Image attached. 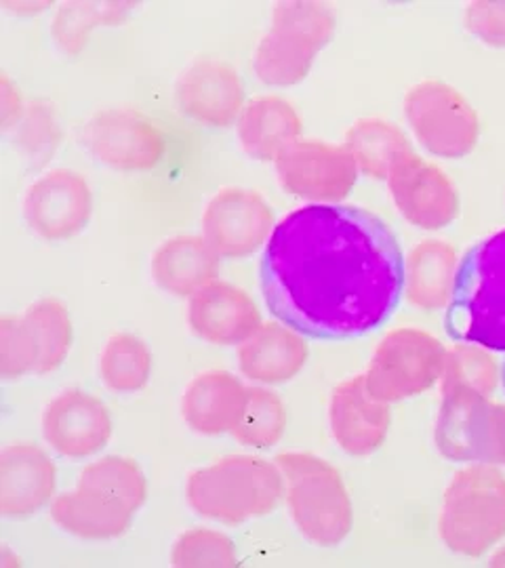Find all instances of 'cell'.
Segmentation results:
<instances>
[{"label": "cell", "instance_id": "22", "mask_svg": "<svg viewBox=\"0 0 505 568\" xmlns=\"http://www.w3.org/2000/svg\"><path fill=\"white\" fill-rule=\"evenodd\" d=\"M462 257L457 248L441 239L413 244L403 262V295L422 312L446 310L455 293Z\"/></svg>", "mask_w": 505, "mask_h": 568}, {"label": "cell", "instance_id": "40", "mask_svg": "<svg viewBox=\"0 0 505 568\" xmlns=\"http://www.w3.org/2000/svg\"><path fill=\"white\" fill-rule=\"evenodd\" d=\"M502 386H504L505 389V365L502 366Z\"/></svg>", "mask_w": 505, "mask_h": 568}, {"label": "cell", "instance_id": "14", "mask_svg": "<svg viewBox=\"0 0 505 568\" xmlns=\"http://www.w3.org/2000/svg\"><path fill=\"white\" fill-rule=\"evenodd\" d=\"M44 443L65 459H89L110 445L114 422L98 396L72 387L51 398L42 408Z\"/></svg>", "mask_w": 505, "mask_h": 568}, {"label": "cell", "instance_id": "17", "mask_svg": "<svg viewBox=\"0 0 505 568\" xmlns=\"http://www.w3.org/2000/svg\"><path fill=\"white\" fill-rule=\"evenodd\" d=\"M326 417L331 436L345 455L368 457L384 447L392 427V405L371 396L363 375H354L333 387Z\"/></svg>", "mask_w": 505, "mask_h": 568}, {"label": "cell", "instance_id": "8", "mask_svg": "<svg viewBox=\"0 0 505 568\" xmlns=\"http://www.w3.org/2000/svg\"><path fill=\"white\" fill-rule=\"evenodd\" d=\"M404 121L427 154L445 161L469 156L481 140V116L459 89L438 79L408 87Z\"/></svg>", "mask_w": 505, "mask_h": 568}, {"label": "cell", "instance_id": "20", "mask_svg": "<svg viewBox=\"0 0 505 568\" xmlns=\"http://www.w3.org/2000/svg\"><path fill=\"white\" fill-rule=\"evenodd\" d=\"M246 392L249 386L232 371H202L183 389V424L206 438L230 436L243 417Z\"/></svg>", "mask_w": 505, "mask_h": 568}, {"label": "cell", "instance_id": "1", "mask_svg": "<svg viewBox=\"0 0 505 568\" xmlns=\"http://www.w3.org/2000/svg\"><path fill=\"white\" fill-rule=\"evenodd\" d=\"M403 262L394 232L375 213L307 204L284 215L262 251L263 302L310 339H356L396 312Z\"/></svg>", "mask_w": 505, "mask_h": 568}, {"label": "cell", "instance_id": "19", "mask_svg": "<svg viewBox=\"0 0 505 568\" xmlns=\"http://www.w3.org/2000/svg\"><path fill=\"white\" fill-rule=\"evenodd\" d=\"M310 358L307 337L283 321L262 326L236 349L239 371L255 386H283L302 373Z\"/></svg>", "mask_w": 505, "mask_h": 568}, {"label": "cell", "instance_id": "13", "mask_svg": "<svg viewBox=\"0 0 505 568\" xmlns=\"http://www.w3.org/2000/svg\"><path fill=\"white\" fill-rule=\"evenodd\" d=\"M385 183L401 217L417 230L441 232L462 213V196L451 175L415 150L394 164Z\"/></svg>", "mask_w": 505, "mask_h": 568}, {"label": "cell", "instance_id": "31", "mask_svg": "<svg viewBox=\"0 0 505 568\" xmlns=\"http://www.w3.org/2000/svg\"><path fill=\"white\" fill-rule=\"evenodd\" d=\"M79 485L101 488L140 511L148 499V478L142 466L122 455H105L82 467Z\"/></svg>", "mask_w": 505, "mask_h": 568}, {"label": "cell", "instance_id": "36", "mask_svg": "<svg viewBox=\"0 0 505 568\" xmlns=\"http://www.w3.org/2000/svg\"><path fill=\"white\" fill-rule=\"evenodd\" d=\"M28 103L23 102L20 87L11 81L7 72L0 74V126L4 133H11L26 114Z\"/></svg>", "mask_w": 505, "mask_h": 568}, {"label": "cell", "instance_id": "7", "mask_svg": "<svg viewBox=\"0 0 505 568\" xmlns=\"http://www.w3.org/2000/svg\"><path fill=\"white\" fill-rule=\"evenodd\" d=\"M446 345L430 331L398 326L387 331L364 368V386L377 400L396 405L441 384Z\"/></svg>", "mask_w": 505, "mask_h": 568}, {"label": "cell", "instance_id": "3", "mask_svg": "<svg viewBox=\"0 0 505 568\" xmlns=\"http://www.w3.org/2000/svg\"><path fill=\"white\" fill-rule=\"evenodd\" d=\"M284 478L283 504L305 541L337 548L354 528V504L337 467L310 450H284L274 457Z\"/></svg>", "mask_w": 505, "mask_h": 568}, {"label": "cell", "instance_id": "35", "mask_svg": "<svg viewBox=\"0 0 505 568\" xmlns=\"http://www.w3.org/2000/svg\"><path fill=\"white\" fill-rule=\"evenodd\" d=\"M462 21L467 34L493 49H505V0L465 2Z\"/></svg>", "mask_w": 505, "mask_h": 568}, {"label": "cell", "instance_id": "29", "mask_svg": "<svg viewBox=\"0 0 505 568\" xmlns=\"http://www.w3.org/2000/svg\"><path fill=\"white\" fill-rule=\"evenodd\" d=\"M438 386L441 394L465 389L493 398L497 387L502 386V365L483 345L457 342L446 347L445 371Z\"/></svg>", "mask_w": 505, "mask_h": 568}, {"label": "cell", "instance_id": "26", "mask_svg": "<svg viewBox=\"0 0 505 568\" xmlns=\"http://www.w3.org/2000/svg\"><path fill=\"white\" fill-rule=\"evenodd\" d=\"M138 9V2L124 0H68L55 7L51 39L63 55H79L93 37L95 28L122 26Z\"/></svg>", "mask_w": 505, "mask_h": 568}, {"label": "cell", "instance_id": "25", "mask_svg": "<svg viewBox=\"0 0 505 568\" xmlns=\"http://www.w3.org/2000/svg\"><path fill=\"white\" fill-rule=\"evenodd\" d=\"M342 143L358 173L377 182H385L394 164L415 150L403 129L382 116H363L352 122Z\"/></svg>", "mask_w": 505, "mask_h": 568}, {"label": "cell", "instance_id": "23", "mask_svg": "<svg viewBox=\"0 0 505 568\" xmlns=\"http://www.w3.org/2000/svg\"><path fill=\"white\" fill-rule=\"evenodd\" d=\"M302 135V114L283 95L249 100L236 122V138L244 154L257 163H276Z\"/></svg>", "mask_w": 505, "mask_h": 568}, {"label": "cell", "instance_id": "24", "mask_svg": "<svg viewBox=\"0 0 505 568\" xmlns=\"http://www.w3.org/2000/svg\"><path fill=\"white\" fill-rule=\"evenodd\" d=\"M220 257L199 234H175L162 241L150 260L152 281L164 293L190 300L220 278Z\"/></svg>", "mask_w": 505, "mask_h": 568}, {"label": "cell", "instance_id": "37", "mask_svg": "<svg viewBox=\"0 0 505 568\" xmlns=\"http://www.w3.org/2000/svg\"><path fill=\"white\" fill-rule=\"evenodd\" d=\"M485 464L505 469V403L497 400H493L491 405V429Z\"/></svg>", "mask_w": 505, "mask_h": 568}, {"label": "cell", "instance_id": "12", "mask_svg": "<svg viewBox=\"0 0 505 568\" xmlns=\"http://www.w3.org/2000/svg\"><path fill=\"white\" fill-rule=\"evenodd\" d=\"M91 156L121 173H145L161 164L166 140L161 126L131 108L95 112L82 131Z\"/></svg>", "mask_w": 505, "mask_h": 568}, {"label": "cell", "instance_id": "9", "mask_svg": "<svg viewBox=\"0 0 505 568\" xmlns=\"http://www.w3.org/2000/svg\"><path fill=\"white\" fill-rule=\"evenodd\" d=\"M276 213L260 192L228 185L204 204L201 236L220 260H246L263 251L276 227Z\"/></svg>", "mask_w": 505, "mask_h": 568}, {"label": "cell", "instance_id": "21", "mask_svg": "<svg viewBox=\"0 0 505 568\" xmlns=\"http://www.w3.org/2000/svg\"><path fill=\"white\" fill-rule=\"evenodd\" d=\"M49 514L63 532L77 539L112 541L131 528L138 511L101 488L77 483L51 501Z\"/></svg>", "mask_w": 505, "mask_h": 568}, {"label": "cell", "instance_id": "2", "mask_svg": "<svg viewBox=\"0 0 505 568\" xmlns=\"http://www.w3.org/2000/svg\"><path fill=\"white\" fill-rule=\"evenodd\" d=\"M185 499L201 518L239 527L272 514L283 504V471L274 459L260 455H225L188 474Z\"/></svg>", "mask_w": 505, "mask_h": 568}, {"label": "cell", "instance_id": "16", "mask_svg": "<svg viewBox=\"0 0 505 568\" xmlns=\"http://www.w3.org/2000/svg\"><path fill=\"white\" fill-rule=\"evenodd\" d=\"M185 321L204 344L239 347L262 326L263 316L244 288L218 278L188 300Z\"/></svg>", "mask_w": 505, "mask_h": 568}, {"label": "cell", "instance_id": "5", "mask_svg": "<svg viewBox=\"0 0 505 568\" xmlns=\"http://www.w3.org/2000/svg\"><path fill=\"white\" fill-rule=\"evenodd\" d=\"M438 537L448 551L481 558L505 541V471L491 464L457 469L438 511Z\"/></svg>", "mask_w": 505, "mask_h": 568}, {"label": "cell", "instance_id": "18", "mask_svg": "<svg viewBox=\"0 0 505 568\" xmlns=\"http://www.w3.org/2000/svg\"><path fill=\"white\" fill-rule=\"evenodd\" d=\"M58 466L32 443H18L0 453V516L23 520L58 497Z\"/></svg>", "mask_w": 505, "mask_h": 568}, {"label": "cell", "instance_id": "38", "mask_svg": "<svg viewBox=\"0 0 505 568\" xmlns=\"http://www.w3.org/2000/svg\"><path fill=\"white\" fill-rule=\"evenodd\" d=\"M0 7L16 13V16L30 18V16H39L47 9H53L55 4L53 2H37V0H18V2H0Z\"/></svg>", "mask_w": 505, "mask_h": 568}, {"label": "cell", "instance_id": "10", "mask_svg": "<svg viewBox=\"0 0 505 568\" xmlns=\"http://www.w3.org/2000/svg\"><path fill=\"white\" fill-rule=\"evenodd\" d=\"M274 171L286 194L312 204H342L361 178L344 143L314 138L293 143L274 163Z\"/></svg>", "mask_w": 505, "mask_h": 568}, {"label": "cell", "instance_id": "39", "mask_svg": "<svg viewBox=\"0 0 505 568\" xmlns=\"http://www.w3.org/2000/svg\"><path fill=\"white\" fill-rule=\"evenodd\" d=\"M491 567H505V544L502 541L495 549H491V558H488Z\"/></svg>", "mask_w": 505, "mask_h": 568}, {"label": "cell", "instance_id": "30", "mask_svg": "<svg viewBox=\"0 0 505 568\" xmlns=\"http://www.w3.org/2000/svg\"><path fill=\"white\" fill-rule=\"evenodd\" d=\"M23 321L34 333L41 347V365L39 375H49L58 371L74 344V325L70 310L60 300L44 297L23 310Z\"/></svg>", "mask_w": 505, "mask_h": 568}, {"label": "cell", "instance_id": "33", "mask_svg": "<svg viewBox=\"0 0 505 568\" xmlns=\"http://www.w3.org/2000/svg\"><path fill=\"white\" fill-rule=\"evenodd\" d=\"M41 347L23 316L0 318V377L11 382L39 375Z\"/></svg>", "mask_w": 505, "mask_h": 568}, {"label": "cell", "instance_id": "15", "mask_svg": "<svg viewBox=\"0 0 505 568\" xmlns=\"http://www.w3.org/2000/svg\"><path fill=\"white\" fill-rule=\"evenodd\" d=\"M175 102L185 119L211 129L236 124L244 105L243 79L228 61H194L175 82Z\"/></svg>", "mask_w": 505, "mask_h": 568}, {"label": "cell", "instance_id": "11", "mask_svg": "<svg viewBox=\"0 0 505 568\" xmlns=\"http://www.w3.org/2000/svg\"><path fill=\"white\" fill-rule=\"evenodd\" d=\"M21 215L42 241H72L91 224L93 190L79 171L55 166L28 185Z\"/></svg>", "mask_w": 505, "mask_h": 568}, {"label": "cell", "instance_id": "34", "mask_svg": "<svg viewBox=\"0 0 505 568\" xmlns=\"http://www.w3.org/2000/svg\"><path fill=\"white\" fill-rule=\"evenodd\" d=\"M16 131V145L32 161H47L55 154L61 142L60 122L55 108L49 102L28 103L26 114Z\"/></svg>", "mask_w": 505, "mask_h": 568}, {"label": "cell", "instance_id": "28", "mask_svg": "<svg viewBox=\"0 0 505 568\" xmlns=\"http://www.w3.org/2000/svg\"><path fill=\"white\" fill-rule=\"evenodd\" d=\"M289 426V410L283 398L267 386H249L243 417L230 434L241 447L270 450L283 440Z\"/></svg>", "mask_w": 505, "mask_h": 568}, {"label": "cell", "instance_id": "32", "mask_svg": "<svg viewBox=\"0 0 505 568\" xmlns=\"http://www.w3.org/2000/svg\"><path fill=\"white\" fill-rule=\"evenodd\" d=\"M171 565L180 568L236 567V544L215 528H188L171 546Z\"/></svg>", "mask_w": 505, "mask_h": 568}, {"label": "cell", "instance_id": "6", "mask_svg": "<svg viewBox=\"0 0 505 568\" xmlns=\"http://www.w3.org/2000/svg\"><path fill=\"white\" fill-rule=\"evenodd\" d=\"M337 34V16L321 0H283L272 7L270 28L253 51V70L270 87L307 79L321 51Z\"/></svg>", "mask_w": 505, "mask_h": 568}, {"label": "cell", "instance_id": "27", "mask_svg": "<svg viewBox=\"0 0 505 568\" xmlns=\"http://www.w3.org/2000/svg\"><path fill=\"white\" fill-rule=\"evenodd\" d=\"M98 368L103 386L110 392L135 394L150 384L154 356L140 335L119 331L101 347Z\"/></svg>", "mask_w": 505, "mask_h": 568}, {"label": "cell", "instance_id": "4", "mask_svg": "<svg viewBox=\"0 0 505 568\" xmlns=\"http://www.w3.org/2000/svg\"><path fill=\"white\" fill-rule=\"evenodd\" d=\"M445 328L455 342L505 352V227L462 257Z\"/></svg>", "mask_w": 505, "mask_h": 568}]
</instances>
